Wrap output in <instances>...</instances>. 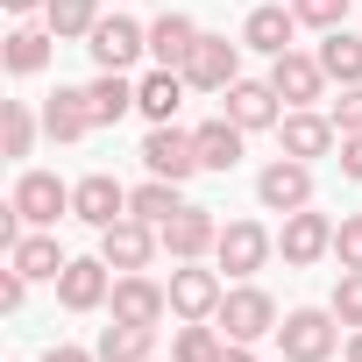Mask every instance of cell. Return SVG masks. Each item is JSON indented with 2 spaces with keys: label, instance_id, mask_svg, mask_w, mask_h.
<instances>
[{
  "label": "cell",
  "instance_id": "cell-15",
  "mask_svg": "<svg viewBox=\"0 0 362 362\" xmlns=\"http://www.w3.org/2000/svg\"><path fill=\"white\" fill-rule=\"evenodd\" d=\"M221 298H228L221 270H199V263H177V270H170V313H177V320H214Z\"/></svg>",
  "mask_w": 362,
  "mask_h": 362
},
{
  "label": "cell",
  "instance_id": "cell-1",
  "mask_svg": "<svg viewBox=\"0 0 362 362\" xmlns=\"http://www.w3.org/2000/svg\"><path fill=\"white\" fill-rule=\"evenodd\" d=\"M277 320H284V313H277V298H270L256 277H242V284L221 298V313H214V327H221L228 341H249V348H256L263 334H277Z\"/></svg>",
  "mask_w": 362,
  "mask_h": 362
},
{
  "label": "cell",
  "instance_id": "cell-9",
  "mask_svg": "<svg viewBox=\"0 0 362 362\" xmlns=\"http://www.w3.org/2000/svg\"><path fill=\"white\" fill-rule=\"evenodd\" d=\"M156 235H163V256H170V263H199V256H214L221 221H214V206H192V199H185Z\"/></svg>",
  "mask_w": 362,
  "mask_h": 362
},
{
  "label": "cell",
  "instance_id": "cell-24",
  "mask_svg": "<svg viewBox=\"0 0 362 362\" xmlns=\"http://www.w3.org/2000/svg\"><path fill=\"white\" fill-rule=\"evenodd\" d=\"M199 36H206V29H199L192 15H177V8H170V15H156V22H149V57H156V64H170V71H185V57H192V43H199Z\"/></svg>",
  "mask_w": 362,
  "mask_h": 362
},
{
  "label": "cell",
  "instance_id": "cell-5",
  "mask_svg": "<svg viewBox=\"0 0 362 362\" xmlns=\"http://www.w3.org/2000/svg\"><path fill=\"white\" fill-rule=\"evenodd\" d=\"M86 50H93V64H100V71H128V64H142V57H149V29H142V22H128V15H100V22H93V36H86Z\"/></svg>",
  "mask_w": 362,
  "mask_h": 362
},
{
  "label": "cell",
  "instance_id": "cell-33",
  "mask_svg": "<svg viewBox=\"0 0 362 362\" xmlns=\"http://www.w3.org/2000/svg\"><path fill=\"white\" fill-rule=\"evenodd\" d=\"M348 8L355 0H291V15H298V29H348Z\"/></svg>",
  "mask_w": 362,
  "mask_h": 362
},
{
  "label": "cell",
  "instance_id": "cell-18",
  "mask_svg": "<svg viewBox=\"0 0 362 362\" xmlns=\"http://www.w3.org/2000/svg\"><path fill=\"white\" fill-rule=\"evenodd\" d=\"M221 100H228V121H235V128H249V135L284 121V100H277V86H270V78H235Z\"/></svg>",
  "mask_w": 362,
  "mask_h": 362
},
{
  "label": "cell",
  "instance_id": "cell-38",
  "mask_svg": "<svg viewBox=\"0 0 362 362\" xmlns=\"http://www.w3.org/2000/svg\"><path fill=\"white\" fill-rule=\"evenodd\" d=\"M341 177L362 185V135H341Z\"/></svg>",
  "mask_w": 362,
  "mask_h": 362
},
{
  "label": "cell",
  "instance_id": "cell-10",
  "mask_svg": "<svg viewBox=\"0 0 362 362\" xmlns=\"http://www.w3.org/2000/svg\"><path fill=\"white\" fill-rule=\"evenodd\" d=\"M29 228H57L64 214H71V185H64V177L57 170H22L15 177V199H8Z\"/></svg>",
  "mask_w": 362,
  "mask_h": 362
},
{
  "label": "cell",
  "instance_id": "cell-8",
  "mask_svg": "<svg viewBox=\"0 0 362 362\" xmlns=\"http://www.w3.org/2000/svg\"><path fill=\"white\" fill-rule=\"evenodd\" d=\"M256 199H263V214H298V206H313V163L270 156V163L256 170Z\"/></svg>",
  "mask_w": 362,
  "mask_h": 362
},
{
  "label": "cell",
  "instance_id": "cell-17",
  "mask_svg": "<svg viewBox=\"0 0 362 362\" xmlns=\"http://www.w3.org/2000/svg\"><path fill=\"white\" fill-rule=\"evenodd\" d=\"M121 214H128V185H114L107 170H93V177H78V185H71V221H86L93 235L114 228Z\"/></svg>",
  "mask_w": 362,
  "mask_h": 362
},
{
  "label": "cell",
  "instance_id": "cell-29",
  "mask_svg": "<svg viewBox=\"0 0 362 362\" xmlns=\"http://www.w3.org/2000/svg\"><path fill=\"white\" fill-rule=\"evenodd\" d=\"M86 93H93V121H100V128H114L121 114H135V78H128V71H100Z\"/></svg>",
  "mask_w": 362,
  "mask_h": 362
},
{
  "label": "cell",
  "instance_id": "cell-37",
  "mask_svg": "<svg viewBox=\"0 0 362 362\" xmlns=\"http://www.w3.org/2000/svg\"><path fill=\"white\" fill-rule=\"evenodd\" d=\"M22 298H29V277L8 263V270H0V305H8V313H22Z\"/></svg>",
  "mask_w": 362,
  "mask_h": 362
},
{
  "label": "cell",
  "instance_id": "cell-30",
  "mask_svg": "<svg viewBox=\"0 0 362 362\" xmlns=\"http://www.w3.org/2000/svg\"><path fill=\"white\" fill-rule=\"evenodd\" d=\"M93 22H100V0H50V8H43V29L57 43H86Z\"/></svg>",
  "mask_w": 362,
  "mask_h": 362
},
{
  "label": "cell",
  "instance_id": "cell-36",
  "mask_svg": "<svg viewBox=\"0 0 362 362\" xmlns=\"http://www.w3.org/2000/svg\"><path fill=\"white\" fill-rule=\"evenodd\" d=\"M327 114H334L341 135H362V86H341V93L327 100Z\"/></svg>",
  "mask_w": 362,
  "mask_h": 362
},
{
  "label": "cell",
  "instance_id": "cell-22",
  "mask_svg": "<svg viewBox=\"0 0 362 362\" xmlns=\"http://www.w3.org/2000/svg\"><path fill=\"white\" fill-rule=\"evenodd\" d=\"M8 263H15V270H22V277H29V284H57V277H64V263H71V256H64V249H57V235H50V228H29V235H22V242H15V249H8Z\"/></svg>",
  "mask_w": 362,
  "mask_h": 362
},
{
  "label": "cell",
  "instance_id": "cell-3",
  "mask_svg": "<svg viewBox=\"0 0 362 362\" xmlns=\"http://www.w3.org/2000/svg\"><path fill=\"white\" fill-rule=\"evenodd\" d=\"M142 170H149V177H170V185H185V177L199 170V142H192V128L156 121V128L142 135Z\"/></svg>",
  "mask_w": 362,
  "mask_h": 362
},
{
  "label": "cell",
  "instance_id": "cell-42",
  "mask_svg": "<svg viewBox=\"0 0 362 362\" xmlns=\"http://www.w3.org/2000/svg\"><path fill=\"white\" fill-rule=\"evenodd\" d=\"M341 355H348V362H362V327L348 334V348H341Z\"/></svg>",
  "mask_w": 362,
  "mask_h": 362
},
{
  "label": "cell",
  "instance_id": "cell-27",
  "mask_svg": "<svg viewBox=\"0 0 362 362\" xmlns=\"http://www.w3.org/2000/svg\"><path fill=\"white\" fill-rule=\"evenodd\" d=\"M228 355V334L214 327V320H177V334H170V362H221Z\"/></svg>",
  "mask_w": 362,
  "mask_h": 362
},
{
  "label": "cell",
  "instance_id": "cell-34",
  "mask_svg": "<svg viewBox=\"0 0 362 362\" xmlns=\"http://www.w3.org/2000/svg\"><path fill=\"white\" fill-rule=\"evenodd\" d=\"M327 305H334V320H341V327H362V270H341Z\"/></svg>",
  "mask_w": 362,
  "mask_h": 362
},
{
  "label": "cell",
  "instance_id": "cell-6",
  "mask_svg": "<svg viewBox=\"0 0 362 362\" xmlns=\"http://www.w3.org/2000/svg\"><path fill=\"white\" fill-rule=\"evenodd\" d=\"M277 256H284L291 270H313L320 256H334V221H327L320 206L284 214V228H277Z\"/></svg>",
  "mask_w": 362,
  "mask_h": 362
},
{
  "label": "cell",
  "instance_id": "cell-12",
  "mask_svg": "<svg viewBox=\"0 0 362 362\" xmlns=\"http://www.w3.org/2000/svg\"><path fill=\"white\" fill-rule=\"evenodd\" d=\"M277 142H284V156H298V163H320V156H334V149H341V128H334V114L291 107V114L277 121Z\"/></svg>",
  "mask_w": 362,
  "mask_h": 362
},
{
  "label": "cell",
  "instance_id": "cell-19",
  "mask_svg": "<svg viewBox=\"0 0 362 362\" xmlns=\"http://www.w3.org/2000/svg\"><path fill=\"white\" fill-rule=\"evenodd\" d=\"M100 121H93V93L86 86H57L50 100H43V135L50 142H86Z\"/></svg>",
  "mask_w": 362,
  "mask_h": 362
},
{
  "label": "cell",
  "instance_id": "cell-23",
  "mask_svg": "<svg viewBox=\"0 0 362 362\" xmlns=\"http://www.w3.org/2000/svg\"><path fill=\"white\" fill-rule=\"evenodd\" d=\"M192 142H199V170H221V177H228V170L242 163L249 128H235L228 114H214V121H199V128H192Z\"/></svg>",
  "mask_w": 362,
  "mask_h": 362
},
{
  "label": "cell",
  "instance_id": "cell-4",
  "mask_svg": "<svg viewBox=\"0 0 362 362\" xmlns=\"http://www.w3.org/2000/svg\"><path fill=\"white\" fill-rule=\"evenodd\" d=\"M270 256H277V235H270L263 221H228V228H221V242H214V263H221L235 284H242V277H256Z\"/></svg>",
  "mask_w": 362,
  "mask_h": 362
},
{
  "label": "cell",
  "instance_id": "cell-11",
  "mask_svg": "<svg viewBox=\"0 0 362 362\" xmlns=\"http://www.w3.org/2000/svg\"><path fill=\"white\" fill-rule=\"evenodd\" d=\"M114 298V263L107 256H71L64 277H57V305L64 313H100Z\"/></svg>",
  "mask_w": 362,
  "mask_h": 362
},
{
  "label": "cell",
  "instance_id": "cell-41",
  "mask_svg": "<svg viewBox=\"0 0 362 362\" xmlns=\"http://www.w3.org/2000/svg\"><path fill=\"white\" fill-rule=\"evenodd\" d=\"M221 362H256V348H249V341H228V355H221Z\"/></svg>",
  "mask_w": 362,
  "mask_h": 362
},
{
  "label": "cell",
  "instance_id": "cell-26",
  "mask_svg": "<svg viewBox=\"0 0 362 362\" xmlns=\"http://www.w3.org/2000/svg\"><path fill=\"white\" fill-rule=\"evenodd\" d=\"M313 57H320V71H327L334 86H362V36H348V29H327Z\"/></svg>",
  "mask_w": 362,
  "mask_h": 362
},
{
  "label": "cell",
  "instance_id": "cell-14",
  "mask_svg": "<svg viewBox=\"0 0 362 362\" xmlns=\"http://www.w3.org/2000/svg\"><path fill=\"white\" fill-rule=\"evenodd\" d=\"M156 249H163V235H156L149 221H135V214H121L114 228H100V256H107L114 270H149Z\"/></svg>",
  "mask_w": 362,
  "mask_h": 362
},
{
  "label": "cell",
  "instance_id": "cell-32",
  "mask_svg": "<svg viewBox=\"0 0 362 362\" xmlns=\"http://www.w3.org/2000/svg\"><path fill=\"white\" fill-rule=\"evenodd\" d=\"M36 114H29V100H8V107H0V135H8V156H29L36 149Z\"/></svg>",
  "mask_w": 362,
  "mask_h": 362
},
{
  "label": "cell",
  "instance_id": "cell-25",
  "mask_svg": "<svg viewBox=\"0 0 362 362\" xmlns=\"http://www.w3.org/2000/svg\"><path fill=\"white\" fill-rule=\"evenodd\" d=\"M93 355H100V362H149V355H156V327H128V320H114V327H100Z\"/></svg>",
  "mask_w": 362,
  "mask_h": 362
},
{
  "label": "cell",
  "instance_id": "cell-43",
  "mask_svg": "<svg viewBox=\"0 0 362 362\" xmlns=\"http://www.w3.org/2000/svg\"><path fill=\"white\" fill-rule=\"evenodd\" d=\"M149 362H156V355H149Z\"/></svg>",
  "mask_w": 362,
  "mask_h": 362
},
{
  "label": "cell",
  "instance_id": "cell-39",
  "mask_svg": "<svg viewBox=\"0 0 362 362\" xmlns=\"http://www.w3.org/2000/svg\"><path fill=\"white\" fill-rule=\"evenodd\" d=\"M43 362H100V355H93V348H78V341H50V348H43Z\"/></svg>",
  "mask_w": 362,
  "mask_h": 362
},
{
  "label": "cell",
  "instance_id": "cell-16",
  "mask_svg": "<svg viewBox=\"0 0 362 362\" xmlns=\"http://www.w3.org/2000/svg\"><path fill=\"white\" fill-rule=\"evenodd\" d=\"M270 86H277V100H284V114L291 107H313L334 78L320 71V57H305V50H284V57H270Z\"/></svg>",
  "mask_w": 362,
  "mask_h": 362
},
{
  "label": "cell",
  "instance_id": "cell-28",
  "mask_svg": "<svg viewBox=\"0 0 362 362\" xmlns=\"http://www.w3.org/2000/svg\"><path fill=\"white\" fill-rule=\"evenodd\" d=\"M50 43H57L50 29H29V22H22L8 43H0V57H8V71H15V78H36V71L50 64Z\"/></svg>",
  "mask_w": 362,
  "mask_h": 362
},
{
  "label": "cell",
  "instance_id": "cell-35",
  "mask_svg": "<svg viewBox=\"0 0 362 362\" xmlns=\"http://www.w3.org/2000/svg\"><path fill=\"white\" fill-rule=\"evenodd\" d=\"M334 256H341V270H362V214L334 221Z\"/></svg>",
  "mask_w": 362,
  "mask_h": 362
},
{
  "label": "cell",
  "instance_id": "cell-31",
  "mask_svg": "<svg viewBox=\"0 0 362 362\" xmlns=\"http://www.w3.org/2000/svg\"><path fill=\"white\" fill-rule=\"evenodd\" d=\"M177 206H185V192H177L170 177H149V185H135V192H128V214H135V221H149V228H163Z\"/></svg>",
  "mask_w": 362,
  "mask_h": 362
},
{
  "label": "cell",
  "instance_id": "cell-20",
  "mask_svg": "<svg viewBox=\"0 0 362 362\" xmlns=\"http://www.w3.org/2000/svg\"><path fill=\"white\" fill-rule=\"evenodd\" d=\"M185 93H192V78H185V71L156 64V71H142V78H135V114H149V128H156V121H177Z\"/></svg>",
  "mask_w": 362,
  "mask_h": 362
},
{
  "label": "cell",
  "instance_id": "cell-13",
  "mask_svg": "<svg viewBox=\"0 0 362 362\" xmlns=\"http://www.w3.org/2000/svg\"><path fill=\"white\" fill-rule=\"evenodd\" d=\"M185 78H192V93H228V86L242 78V43H228V36H199L192 57H185Z\"/></svg>",
  "mask_w": 362,
  "mask_h": 362
},
{
  "label": "cell",
  "instance_id": "cell-2",
  "mask_svg": "<svg viewBox=\"0 0 362 362\" xmlns=\"http://www.w3.org/2000/svg\"><path fill=\"white\" fill-rule=\"evenodd\" d=\"M277 348H284V362H327V355L341 348L334 305H298V313H284V320H277Z\"/></svg>",
  "mask_w": 362,
  "mask_h": 362
},
{
  "label": "cell",
  "instance_id": "cell-40",
  "mask_svg": "<svg viewBox=\"0 0 362 362\" xmlns=\"http://www.w3.org/2000/svg\"><path fill=\"white\" fill-rule=\"evenodd\" d=\"M0 8H8V15H43L50 0H0Z\"/></svg>",
  "mask_w": 362,
  "mask_h": 362
},
{
  "label": "cell",
  "instance_id": "cell-7",
  "mask_svg": "<svg viewBox=\"0 0 362 362\" xmlns=\"http://www.w3.org/2000/svg\"><path fill=\"white\" fill-rule=\"evenodd\" d=\"M107 313H114V320H128V327H163V313H170V284H156L149 270H121V277H114Z\"/></svg>",
  "mask_w": 362,
  "mask_h": 362
},
{
  "label": "cell",
  "instance_id": "cell-21",
  "mask_svg": "<svg viewBox=\"0 0 362 362\" xmlns=\"http://www.w3.org/2000/svg\"><path fill=\"white\" fill-rule=\"evenodd\" d=\"M291 36H298V15H291V8H277V0L249 8V22H242V50H256V57H284V50H291Z\"/></svg>",
  "mask_w": 362,
  "mask_h": 362
}]
</instances>
